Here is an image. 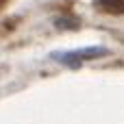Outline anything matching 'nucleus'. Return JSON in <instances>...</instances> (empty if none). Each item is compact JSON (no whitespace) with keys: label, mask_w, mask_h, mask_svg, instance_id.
Wrapping results in <instances>:
<instances>
[{"label":"nucleus","mask_w":124,"mask_h":124,"mask_svg":"<svg viewBox=\"0 0 124 124\" xmlns=\"http://www.w3.org/2000/svg\"><path fill=\"white\" fill-rule=\"evenodd\" d=\"M107 54V48L102 46H92V48H78V50H68V52H57L52 54L59 63L65 65H78L83 61H92V59H100Z\"/></svg>","instance_id":"obj_1"},{"label":"nucleus","mask_w":124,"mask_h":124,"mask_svg":"<svg viewBox=\"0 0 124 124\" xmlns=\"http://www.w3.org/2000/svg\"><path fill=\"white\" fill-rule=\"evenodd\" d=\"M94 4L111 15H122L124 13V0H94Z\"/></svg>","instance_id":"obj_2"}]
</instances>
